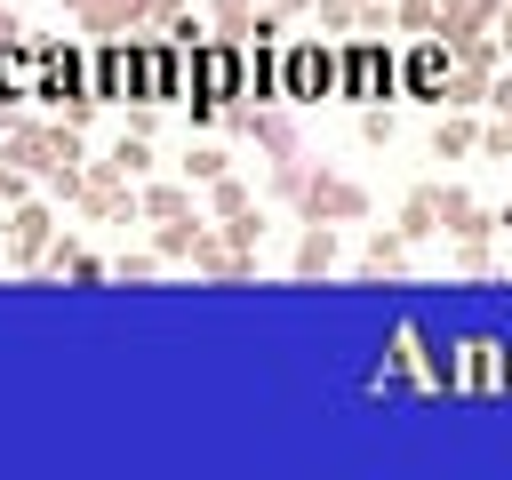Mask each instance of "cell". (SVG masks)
<instances>
[{"label": "cell", "mask_w": 512, "mask_h": 480, "mask_svg": "<svg viewBox=\"0 0 512 480\" xmlns=\"http://www.w3.org/2000/svg\"><path fill=\"white\" fill-rule=\"evenodd\" d=\"M248 96V40H192V120H224Z\"/></svg>", "instance_id": "1"}, {"label": "cell", "mask_w": 512, "mask_h": 480, "mask_svg": "<svg viewBox=\"0 0 512 480\" xmlns=\"http://www.w3.org/2000/svg\"><path fill=\"white\" fill-rule=\"evenodd\" d=\"M32 104H48V112H64V120H88V112H96V96H88V48H80V40H40Z\"/></svg>", "instance_id": "2"}, {"label": "cell", "mask_w": 512, "mask_h": 480, "mask_svg": "<svg viewBox=\"0 0 512 480\" xmlns=\"http://www.w3.org/2000/svg\"><path fill=\"white\" fill-rule=\"evenodd\" d=\"M336 80H344V48L288 40V56H280V104H320V96H336Z\"/></svg>", "instance_id": "3"}, {"label": "cell", "mask_w": 512, "mask_h": 480, "mask_svg": "<svg viewBox=\"0 0 512 480\" xmlns=\"http://www.w3.org/2000/svg\"><path fill=\"white\" fill-rule=\"evenodd\" d=\"M448 392H512V344L504 336H464L448 344Z\"/></svg>", "instance_id": "4"}, {"label": "cell", "mask_w": 512, "mask_h": 480, "mask_svg": "<svg viewBox=\"0 0 512 480\" xmlns=\"http://www.w3.org/2000/svg\"><path fill=\"white\" fill-rule=\"evenodd\" d=\"M88 96L96 104H144V40L88 48Z\"/></svg>", "instance_id": "5"}, {"label": "cell", "mask_w": 512, "mask_h": 480, "mask_svg": "<svg viewBox=\"0 0 512 480\" xmlns=\"http://www.w3.org/2000/svg\"><path fill=\"white\" fill-rule=\"evenodd\" d=\"M336 96L344 104H384V96H400V56L384 48V40H352L344 48V80H336Z\"/></svg>", "instance_id": "6"}, {"label": "cell", "mask_w": 512, "mask_h": 480, "mask_svg": "<svg viewBox=\"0 0 512 480\" xmlns=\"http://www.w3.org/2000/svg\"><path fill=\"white\" fill-rule=\"evenodd\" d=\"M144 104H192V40H144Z\"/></svg>", "instance_id": "7"}, {"label": "cell", "mask_w": 512, "mask_h": 480, "mask_svg": "<svg viewBox=\"0 0 512 480\" xmlns=\"http://www.w3.org/2000/svg\"><path fill=\"white\" fill-rule=\"evenodd\" d=\"M448 80H456V48H448V40H416V48L400 56V96L448 104Z\"/></svg>", "instance_id": "8"}, {"label": "cell", "mask_w": 512, "mask_h": 480, "mask_svg": "<svg viewBox=\"0 0 512 480\" xmlns=\"http://www.w3.org/2000/svg\"><path fill=\"white\" fill-rule=\"evenodd\" d=\"M304 216H320V224L368 216V192H360V184H344V176H304Z\"/></svg>", "instance_id": "9"}, {"label": "cell", "mask_w": 512, "mask_h": 480, "mask_svg": "<svg viewBox=\"0 0 512 480\" xmlns=\"http://www.w3.org/2000/svg\"><path fill=\"white\" fill-rule=\"evenodd\" d=\"M48 232H56V216L40 200H16L8 208V264H40L48 256Z\"/></svg>", "instance_id": "10"}, {"label": "cell", "mask_w": 512, "mask_h": 480, "mask_svg": "<svg viewBox=\"0 0 512 480\" xmlns=\"http://www.w3.org/2000/svg\"><path fill=\"white\" fill-rule=\"evenodd\" d=\"M32 80H40V48H24V40L0 32V112L32 104Z\"/></svg>", "instance_id": "11"}, {"label": "cell", "mask_w": 512, "mask_h": 480, "mask_svg": "<svg viewBox=\"0 0 512 480\" xmlns=\"http://www.w3.org/2000/svg\"><path fill=\"white\" fill-rule=\"evenodd\" d=\"M472 0H400V24L408 32H456Z\"/></svg>", "instance_id": "12"}, {"label": "cell", "mask_w": 512, "mask_h": 480, "mask_svg": "<svg viewBox=\"0 0 512 480\" xmlns=\"http://www.w3.org/2000/svg\"><path fill=\"white\" fill-rule=\"evenodd\" d=\"M328 264H336V224L312 216V232L296 240V272H328Z\"/></svg>", "instance_id": "13"}, {"label": "cell", "mask_w": 512, "mask_h": 480, "mask_svg": "<svg viewBox=\"0 0 512 480\" xmlns=\"http://www.w3.org/2000/svg\"><path fill=\"white\" fill-rule=\"evenodd\" d=\"M472 144H480V128H472V120H440V128H432V152H440V160H464Z\"/></svg>", "instance_id": "14"}, {"label": "cell", "mask_w": 512, "mask_h": 480, "mask_svg": "<svg viewBox=\"0 0 512 480\" xmlns=\"http://www.w3.org/2000/svg\"><path fill=\"white\" fill-rule=\"evenodd\" d=\"M432 224H440V192L424 184V192H408V208H400V232L416 240V232H432Z\"/></svg>", "instance_id": "15"}, {"label": "cell", "mask_w": 512, "mask_h": 480, "mask_svg": "<svg viewBox=\"0 0 512 480\" xmlns=\"http://www.w3.org/2000/svg\"><path fill=\"white\" fill-rule=\"evenodd\" d=\"M136 208H144V216H160V224H168V216H192V200H184L176 184H152V192H144Z\"/></svg>", "instance_id": "16"}, {"label": "cell", "mask_w": 512, "mask_h": 480, "mask_svg": "<svg viewBox=\"0 0 512 480\" xmlns=\"http://www.w3.org/2000/svg\"><path fill=\"white\" fill-rule=\"evenodd\" d=\"M400 256H408V232H376V240H368V256H360V264H368V272H392V264H400Z\"/></svg>", "instance_id": "17"}, {"label": "cell", "mask_w": 512, "mask_h": 480, "mask_svg": "<svg viewBox=\"0 0 512 480\" xmlns=\"http://www.w3.org/2000/svg\"><path fill=\"white\" fill-rule=\"evenodd\" d=\"M112 168H120V176H144V168H152V152H144V136H136V128L112 144Z\"/></svg>", "instance_id": "18"}, {"label": "cell", "mask_w": 512, "mask_h": 480, "mask_svg": "<svg viewBox=\"0 0 512 480\" xmlns=\"http://www.w3.org/2000/svg\"><path fill=\"white\" fill-rule=\"evenodd\" d=\"M184 176H200V184H216V176H232V160H224L216 144H200V152H184Z\"/></svg>", "instance_id": "19"}, {"label": "cell", "mask_w": 512, "mask_h": 480, "mask_svg": "<svg viewBox=\"0 0 512 480\" xmlns=\"http://www.w3.org/2000/svg\"><path fill=\"white\" fill-rule=\"evenodd\" d=\"M208 200H216V216H248V192H240L232 176H216V184H208Z\"/></svg>", "instance_id": "20"}, {"label": "cell", "mask_w": 512, "mask_h": 480, "mask_svg": "<svg viewBox=\"0 0 512 480\" xmlns=\"http://www.w3.org/2000/svg\"><path fill=\"white\" fill-rule=\"evenodd\" d=\"M360 136H368V144H392V120H384V104H368V112H360Z\"/></svg>", "instance_id": "21"}, {"label": "cell", "mask_w": 512, "mask_h": 480, "mask_svg": "<svg viewBox=\"0 0 512 480\" xmlns=\"http://www.w3.org/2000/svg\"><path fill=\"white\" fill-rule=\"evenodd\" d=\"M0 200H8V208L24 200V168H8V160H0Z\"/></svg>", "instance_id": "22"}, {"label": "cell", "mask_w": 512, "mask_h": 480, "mask_svg": "<svg viewBox=\"0 0 512 480\" xmlns=\"http://www.w3.org/2000/svg\"><path fill=\"white\" fill-rule=\"evenodd\" d=\"M216 16H224V24H240V16H248V0H216Z\"/></svg>", "instance_id": "23"}, {"label": "cell", "mask_w": 512, "mask_h": 480, "mask_svg": "<svg viewBox=\"0 0 512 480\" xmlns=\"http://www.w3.org/2000/svg\"><path fill=\"white\" fill-rule=\"evenodd\" d=\"M288 8H304V0H272V16H288Z\"/></svg>", "instance_id": "24"}, {"label": "cell", "mask_w": 512, "mask_h": 480, "mask_svg": "<svg viewBox=\"0 0 512 480\" xmlns=\"http://www.w3.org/2000/svg\"><path fill=\"white\" fill-rule=\"evenodd\" d=\"M496 224H504V232H512V200H504V208H496Z\"/></svg>", "instance_id": "25"}, {"label": "cell", "mask_w": 512, "mask_h": 480, "mask_svg": "<svg viewBox=\"0 0 512 480\" xmlns=\"http://www.w3.org/2000/svg\"><path fill=\"white\" fill-rule=\"evenodd\" d=\"M504 120H512V112H504Z\"/></svg>", "instance_id": "26"}]
</instances>
